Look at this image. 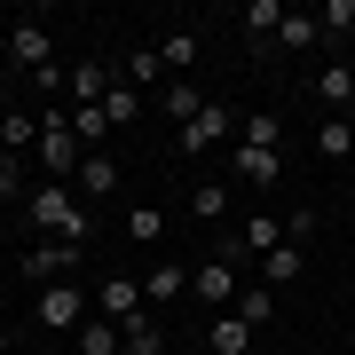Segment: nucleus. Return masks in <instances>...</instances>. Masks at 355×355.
I'll return each mask as SVG.
<instances>
[{
  "instance_id": "obj_1",
  "label": "nucleus",
  "mask_w": 355,
  "mask_h": 355,
  "mask_svg": "<svg viewBox=\"0 0 355 355\" xmlns=\"http://www.w3.org/2000/svg\"><path fill=\"white\" fill-rule=\"evenodd\" d=\"M24 214H32L40 237H71V245H87V229H95L87 214H79V190H71V182H32Z\"/></svg>"
},
{
  "instance_id": "obj_2",
  "label": "nucleus",
  "mask_w": 355,
  "mask_h": 355,
  "mask_svg": "<svg viewBox=\"0 0 355 355\" xmlns=\"http://www.w3.org/2000/svg\"><path fill=\"white\" fill-rule=\"evenodd\" d=\"M79 166H87V142L71 135V111H40V182H79Z\"/></svg>"
},
{
  "instance_id": "obj_3",
  "label": "nucleus",
  "mask_w": 355,
  "mask_h": 355,
  "mask_svg": "<svg viewBox=\"0 0 355 355\" xmlns=\"http://www.w3.org/2000/svg\"><path fill=\"white\" fill-rule=\"evenodd\" d=\"M95 308H87V292L79 284H40L32 292V324H40V340H79V324H87Z\"/></svg>"
},
{
  "instance_id": "obj_4",
  "label": "nucleus",
  "mask_w": 355,
  "mask_h": 355,
  "mask_svg": "<svg viewBox=\"0 0 355 355\" xmlns=\"http://www.w3.org/2000/svg\"><path fill=\"white\" fill-rule=\"evenodd\" d=\"M0 40H8V71H55V32L40 24V16H24V24H0Z\"/></svg>"
},
{
  "instance_id": "obj_5",
  "label": "nucleus",
  "mask_w": 355,
  "mask_h": 355,
  "mask_svg": "<svg viewBox=\"0 0 355 355\" xmlns=\"http://www.w3.org/2000/svg\"><path fill=\"white\" fill-rule=\"evenodd\" d=\"M237 292H245V277H237V261H198L190 268V300L205 308V316H221V308H237Z\"/></svg>"
},
{
  "instance_id": "obj_6",
  "label": "nucleus",
  "mask_w": 355,
  "mask_h": 355,
  "mask_svg": "<svg viewBox=\"0 0 355 355\" xmlns=\"http://www.w3.org/2000/svg\"><path fill=\"white\" fill-rule=\"evenodd\" d=\"M79 261H87V245H71V237H32V253H24V277L40 284V277H48V284H71V268Z\"/></svg>"
},
{
  "instance_id": "obj_7",
  "label": "nucleus",
  "mask_w": 355,
  "mask_h": 355,
  "mask_svg": "<svg viewBox=\"0 0 355 355\" xmlns=\"http://www.w3.org/2000/svg\"><path fill=\"white\" fill-rule=\"evenodd\" d=\"M229 135H237L229 103H205V111L190 119V127H174V150H182V158H205V150H214V142H229Z\"/></svg>"
},
{
  "instance_id": "obj_8",
  "label": "nucleus",
  "mask_w": 355,
  "mask_h": 355,
  "mask_svg": "<svg viewBox=\"0 0 355 355\" xmlns=\"http://www.w3.org/2000/svg\"><path fill=\"white\" fill-rule=\"evenodd\" d=\"M308 95L324 103V119H347L355 111V64H347V55H324V71L308 79Z\"/></svg>"
},
{
  "instance_id": "obj_9",
  "label": "nucleus",
  "mask_w": 355,
  "mask_h": 355,
  "mask_svg": "<svg viewBox=\"0 0 355 355\" xmlns=\"http://www.w3.org/2000/svg\"><path fill=\"white\" fill-rule=\"evenodd\" d=\"M174 300H190V268L182 261H158V268H142V308H174Z\"/></svg>"
},
{
  "instance_id": "obj_10",
  "label": "nucleus",
  "mask_w": 355,
  "mask_h": 355,
  "mask_svg": "<svg viewBox=\"0 0 355 355\" xmlns=\"http://www.w3.org/2000/svg\"><path fill=\"white\" fill-rule=\"evenodd\" d=\"M229 166H237V182H245V190H277V174H284V150L237 142V150H229Z\"/></svg>"
},
{
  "instance_id": "obj_11",
  "label": "nucleus",
  "mask_w": 355,
  "mask_h": 355,
  "mask_svg": "<svg viewBox=\"0 0 355 355\" xmlns=\"http://www.w3.org/2000/svg\"><path fill=\"white\" fill-rule=\"evenodd\" d=\"M205 355H253V324L237 316V308H221V316H205Z\"/></svg>"
},
{
  "instance_id": "obj_12",
  "label": "nucleus",
  "mask_w": 355,
  "mask_h": 355,
  "mask_svg": "<svg viewBox=\"0 0 355 355\" xmlns=\"http://www.w3.org/2000/svg\"><path fill=\"white\" fill-rule=\"evenodd\" d=\"M71 190H79V198H119V190H127V174H119V158H111V150H87V166H79Z\"/></svg>"
},
{
  "instance_id": "obj_13",
  "label": "nucleus",
  "mask_w": 355,
  "mask_h": 355,
  "mask_svg": "<svg viewBox=\"0 0 355 355\" xmlns=\"http://www.w3.org/2000/svg\"><path fill=\"white\" fill-rule=\"evenodd\" d=\"M95 316H111V324L142 316V277H103V292H95Z\"/></svg>"
},
{
  "instance_id": "obj_14",
  "label": "nucleus",
  "mask_w": 355,
  "mask_h": 355,
  "mask_svg": "<svg viewBox=\"0 0 355 355\" xmlns=\"http://www.w3.org/2000/svg\"><path fill=\"white\" fill-rule=\"evenodd\" d=\"M119 87V64H103V55H87V64H71V95L64 103H103Z\"/></svg>"
},
{
  "instance_id": "obj_15",
  "label": "nucleus",
  "mask_w": 355,
  "mask_h": 355,
  "mask_svg": "<svg viewBox=\"0 0 355 355\" xmlns=\"http://www.w3.org/2000/svg\"><path fill=\"white\" fill-rule=\"evenodd\" d=\"M277 24H284V0H245L237 8V32L253 40V48H277Z\"/></svg>"
},
{
  "instance_id": "obj_16",
  "label": "nucleus",
  "mask_w": 355,
  "mask_h": 355,
  "mask_svg": "<svg viewBox=\"0 0 355 355\" xmlns=\"http://www.w3.org/2000/svg\"><path fill=\"white\" fill-rule=\"evenodd\" d=\"M277 48H284V55H316V48H324V32H316V8H284V24H277Z\"/></svg>"
},
{
  "instance_id": "obj_17",
  "label": "nucleus",
  "mask_w": 355,
  "mask_h": 355,
  "mask_svg": "<svg viewBox=\"0 0 355 355\" xmlns=\"http://www.w3.org/2000/svg\"><path fill=\"white\" fill-rule=\"evenodd\" d=\"M292 277H308V245H277V253L261 261V277H253V284H268V292H284Z\"/></svg>"
},
{
  "instance_id": "obj_18",
  "label": "nucleus",
  "mask_w": 355,
  "mask_h": 355,
  "mask_svg": "<svg viewBox=\"0 0 355 355\" xmlns=\"http://www.w3.org/2000/svg\"><path fill=\"white\" fill-rule=\"evenodd\" d=\"M119 331H127V355H166V316H158V308H142V316H127Z\"/></svg>"
},
{
  "instance_id": "obj_19",
  "label": "nucleus",
  "mask_w": 355,
  "mask_h": 355,
  "mask_svg": "<svg viewBox=\"0 0 355 355\" xmlns=\"http://www.w3.org/2000/svg\"><path fill=\"white\" fill-rule=\"evenodd\" d=\"M316 32H324V48L340 55L347 40H355V0H324V8H316Z\"/></svg>"
},
{
  "instance_id": "obj_20",
  "label": "nucleus",
  "mask_w": 355,
  "mask_h": 355,
  "mask_svg": "<svg viewBox=\"0 0 355 355\" xmlns=\"http://www.w3.org/2000/svg\"><path fill=\"white\" fill-rule=\"evenodd\" d=\"M79 355H127V331H119L111 316H87V324H79V340H71Z\"/></svg>"
},
{
  "instance_id": "obj_21",
  "label": "nucleus",
  "mask_w": 355,
  "mask_h": 355,
  "mask_svg": "<svg viewBox=\"0 0 355 355\" xmlns=\"http://www.w3.org/2000/svg\"><path fill=\"white\" fill-rule=\"evenodd\" d=\"M0 150H8V158L40 150V119H32V111H0Z\"/></svg>"
},
{
  "instance_id": "obj_22",
  "label": "nucleus",
  "mask_w": 355,
  "mask_h": 355,
  "mask_svg": "<svg viewBox=\"0 0 355 355\" xmlns=\"http://www.w3.org/2000/svg\"><path fill=\"white\" fill-rule=\"evenodd\" d=\"M119 79H127L135 95H142V87H158V79H166V64H158V48H127V55H119Z\"/></svg>"
},
{
  "instance_id": "obj_23",
  "label": "nucleus",
  "mask_w": 355,
  "mask_h": 355,
  "mask_svg": "<svg viewBox=\"0 0 355 355\" xmlns=\"http://www.w3.org/2000/svg\"><path fill=\"white\" fill-rule=\"evenodd\" d=\"M237 142H261V150H284V119H277V111H245V119H237Z\"/></svg>"
},
{
  "instance_id": "obj_24",
  "label": "nucleus",
  "mask_w": 355,
  "mask_h": 355,
  "mask_svg": "<svg viewBox=\"0 0 355 355\" xmlns=\"http://www.w3.org/2000/svg\"><path fill=\"white\" fill-rule=\"evenodd\" d=\"M158 64L174 71V79H182V71H198V32H166V40H158Z\"/></svg>"
},
{
  "instance_id": "obj_25",
  "label": "nucleus",
  "mask_w": 355,
  "mask_h": 355,
  "mask_svg": "<svg viewBox=\"0 0 355 355\" xmlns=\"http://www.w3.org/2000/svg\"><path fill=\"white\" fill-rule=\"evenodd\" d=\"M237 316L253 324V331H268V324H277V292H268V284H245L237 292Z\"/></svg>"
},
{
  "instance_id": "obj_26",
  "label": "nucleus",
  "mask_w": 355,
  "mask_h": 355,
  "mask_svg": "<svg viewBox=\"0 0 355 355\" xmlns=\"http://www.w3.org/2000/svg\"><path fill=\"white\" fill-rule=\"evenodd\" d=\"M190 221H229V182H198L190 190Z\"/></svg>"
},
{
  "instance_id": "obj_27",
  "label": "nucleus",
  "mask_w": 355,
  "mask_h": 355,
  "mask_svg": "<svg viewBox=\"0 0 355 355\" xmlns=\"http://www.w3.org/2000/svg\"><path fill=\"white\" fill-rule=\"evenodd\" d=\"M71 135L87 142V150H103V135H111V119H103V103H71Z\"/></svg>"
},
{
  "instance_id": "obj_28",
  "label": "nucleus",
  "mask_w": 355,
  "mask_h": 355,
  "mask_svg": "<svg viewBox=\"0 0 355 355\" xmlns=\"http://www.w3.org/2000/svg\"><path fill=\"white\" fill-rule=\"evenodd\" d=\"M316 158H355V127L347 119H324L316 127Z\"/></svg>"
},
{
  "instance_id": "obj_29",
  "label": "nucleus",
  "mask_w": 355,
  "mask_h": 355,
  "mask_svg": "<svg viewBox=\"0 0 355 355\" xmlns=\"http://www.w3.org/2000/svg\"><path fill=\"white\" fill-rule=\"evenodd\" d=\"M103 119H111V127H135V119H142V95L127 87V79H119V87L103 95Z\"/></svg>"
},
{
  "instance_id": "obj_30",
  "label": "nucleus",
  "mask_w": 355,
  "mask_h": 355,
  "mask_svg": "<svg viewBox=\"0 0 355 355\" xmlns=\"http://www.w3.org/2000/svg\"><path fill=\"white\" fill-rule=\"evenodd\" d=\"M127 237L135 245H158L166 237V214H158V205H127Z\"/></svg>"
},
{
  "instance_id": "obj_31",
  "label": "nucleus",
  "mask_w": 355,
  "mask_h": 355,
  "mask_svg": "<svg viewBox=\"0 0 355 355\" xmlns=\"http://www.w3.org/2000/svg\"><path fill=\"white\" fill-rule=\"evenodd\" d=\"M16 198H32V182H24V158H8V150H0V205H16Z\"/></svg>"
},
{
  "instance_id": "obj_32",
  "label": "nucleus",
  "mask_w": 355,
  "mask_h": 355,
  "mask_svg": "<svg viewBox=\"0 0 355 355\" xmlns=\"http://www.w3.org/2000/svg\"><path fill=\"white\" fill-rule=\"evenodd\" d=\"M166 111H174V119H182V127H190V119L205 111V95L190 87V79H174V87H166Z\"/></svg>"
},
{
  "instance_id": "obj_33",
  "label": "nucleus",
  "mask_w": 355,
  "mask_h": 355,
  "mask_svg": "<svg viewBox=\"0 0 355 355\" xmlns=\"http://www.w3.org/2000/svg\"><path fill=\"white\" fill-rule=\"evenodd\" d=\"M324 229V214H284V245H308Z\"/></svg>"
},
{
  "instance_id": "obj_34",
  "label": "nucleus",
  "mask_w": 355,
  "mask_h": 355,
  "mask_svg": "<svg viewBox=\"0 0 355 355\" xmlns=\"http://www.w3.org/2000/svg\"><path fill=\"white\" fill-rule=\"evenodd\" d=\"M8 347H16V331H0V355H8Z\"/></svg>"
},
{
  "instance_id": "obj_35",
  "label": "nucleus",
  "mask_w": 355,
  "mask_h": 355,
  "mask_svg": "<svg viewBox=\"0 0 355 355\" xmlns=\"http://www.w3.org/2000/svg\"><path fill=\"white\" fill-rule=\"evenodd\" d=\"M0 71H8V40H0Z\"/></svg>"
},
{
  "instance_id": "obj_36",
  "label": "nucleus",
  "mask_w": 355,
  "mask_h": 355,
  "mask_svg": "<svg viewBox=\"0 0 355 355\" xmlns=\"http://www.w3.org/2000/svg\"><path fill=\"white\" fill-rule=\"evenodd\" d=\"M32 355H55V347H48V340H40V347H32Z\"/></svg>"
},
{
  "instance_id": "obj_37",
  "label": "nucleus",
  "mask_w": 355,
  "mask_h": 355,
  "mask_svg": "<svg viewBox=\"0 0 355 355\" xmlns=\"http://www.w3.org/2000/svg\"><path fill=\"white\" fill-rule=\"evenodd\" d=\"M347 308H355V277H347Z\"/></svg>"
}]
</instances>
